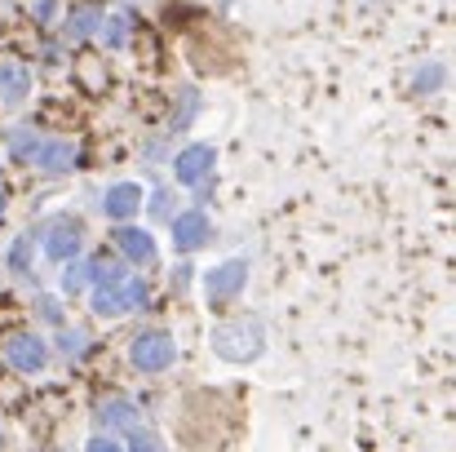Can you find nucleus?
I'll list each match as a JSON object with an SVG mask.
<instances>
[{
  "mask_svg": "<svg viewBox=\"0 0 456 452\" xmlns=\"http://www.w3.org/2000/svg\"><path fill=\"white\" fill-rule=\"evenodd\" d=\"M213 350H217V359H226V364H253L257 355H262V346H266V328H262V319H226V324H217L213 328Z\"/></svg>",
  "mask_w": 456,
  "mask_h": 452,
  "instance_id": "1",
  "label": "nucleus"
},
{
  "mask_svg": "<svg viewBox=\"0 0 456 452\" xmlns=\"http://www.w3.org/2000/svg\"><path fill=\"white\" fill-rule=\"evenodd\" d=\"M244 284H248V262L244 258H231V262H222V267H213L208 275H204V298L208 306H231V301L244 293Z\"/></svg>",
  "mask_w": 456,
  "mask_h": 452,
  "instance_id": "2",
  "label": "nucleus"
},
{
  "mask_svg": "<svg viewBox=\"0 0 456 452\" xmlns=\"http://www.w3.org/2000/svg\"><path fill=\"white\" fill-rule=\"evenodd\" d=\"M147 306V284L142 280H125V284H116V289H98L94 293V315H107V319H116V315H125V310H142Z\"/></svg>",
  "mask_w": 456,
  "mask_h": 452,
  "instance_id": "3",
  "label": "nucleus"
},
{
  "mask_svg": "<svg viewBox=\"0 0 456 452\" xmlns=\"http://www.w3.org/2000/svg\"><path fill=\"white\" fill-rule=\"evenodd\" d=\"M129 355H134L138 373H164V368H173L177 346H173L168 333H142V337H134V350Z\"/></svg>",
  "mask_w": 456,
  "mask_h": 452,
  "instance_id": "4",
  "label": "nucleus"
},
{
  "mask_svg": "<svg viewBox=\"0 0 456 452\" xmlns=\"http://www.w3.org/2000/svg\"><path fill=\"white\" fill-rule=\"evenodd\" d=\"M4 355H9V364H13L18 373H40V368L49 364V346H45L36 333H13V337L4 341Z\"/></svg>",
  "mask_w": 456,
  "mask_h": 452,
  "instance_id": "5",
  "label": "nucleus"
},
{
  "mask_svg": "<svg viewBox=\"0 0 456 452\" xmlns=\"http://www.w3.org/2000/svg\"><path fill=\"white\" fill-rule=\"evenodd\" d=\"M208 235H213V226H208V218H204L200 209L173 218V249H177V253H195V249H204Z\"/></svg>",
  "mask_w": 456,
  "mask_h": 452,
  "instance_id": "6",
  "label": "nucleus"
},
{
  "mask_svg": "<svg viewBox=\"0 0 456 452\" xmlns=\"http://www.w3.org/2000/svg\"><path fill=\"white\" fill-rule=\"evenodd\" d=\"M213 147L208 143H195V147H186L177 160H173V177L182 182V186H200L208 173H213Z\"/></svg>",
  "mask_w": 456,
  "mask_h": 452,
  "instance_id": "7",
  "label": "nucleus"
},
{
  "mask_svg": "<svg viewBox=\"0 0 456 452\" xmlns=\"http://www.w3.org/2000/svg\"><path fill=\"white\" fill-rule=\"evenodd\" d=\"M45 253H49L53 262H71V258L80 253V222H76V218H58V222L49 226V235H45Z\"/></svg>",
  "mask_w": 456,
  "mask_h": 452,
  "instance_id": "8",
  "label": "nucleus"
},
{
  "mask_svg": "<svg viewBox=\"0 0 456 452\" xmlns=\"http://www.w3.org/2000/svg\"><path fill=\"white\" fill-rule=\"evenodd\" d=\"M138 209H142V186H138V182H116V186L102 195V213L116 218V222H129Z\"/></svg>",
  "mask_w": 456,
  "mask_h": 452,
  "instance_id": "9",
  "label": "nucleus"
},
{
  "mask_svg": "<svg viewBox=\"0 0 456 452\" xmlns=\"http://www.w3.org/2000/svg\"><path fill=\"white\" fill-rule=\"evenodd\" d=\"M31 160H36L45 173H71V168H76V147H71L67 138H53V143H40Z\"/></svg>",
  "mask_w": 456,
  "mask_h": 452,
  "instance_id": "10",
  "label": "nucleus"
},
{
  "mask_svg": "<svg viewBox=\"0 0 456 452\" xmlns=\"http://www.w3.org/2000/svg\"><path fill=\"white\" fill-rule=\"evenodd\" d=\"M116 244H120V253L129 258V262H155V240L151 231H142V226H120L116 231Z\"/></svg>",
  "mask_w": 456,
  "mask_h": 452,
  "instance_id": "11",
  "label": "nucleus"
},
{
  "mask_svg": "<svg viewBox=\"0 0 456 452\" xmlns=\"http://www.w3.org/2000/svg\"><path fill=\"white\" fill-rule=\"evenodd\" d=\"M98 426H102V431H134V426H138V404H129V399H107V404H98Z\"/></svg>",
  "mask_w": 456,
  "mask_h": 452,
  "instance_id": "12",
  "label": "nucleus"
},
{
  "mask_svg": "<svg viewBox=\"0 0 456 452\" xmlns=\"http://www.w3.org/2000/svg\"><path fill=\"white\" fill-rule=\"evenodd\" d=\"M31 94V71L22 62H0V98L4 103H22Z\"/></svg>",
  "mask_w": 456,
  "mask_h": 452,
  "instance_id": "13",
  "label": "nucleus"
},
{
  "mask_svg": "<svg viewBox=\"0 0 456 452\" xmlns=\"http://www.w3.org/2000/svg\"><path fill=\"white\" fill-rule=\"evenodd\" d=\"M31 258H36V240H31V231H27V235L13 240V249H9V267H13L18 275H27V271H31Z\"/></svg>",
  "mask_w": 456,
  "mask_h": 452,
  "instance_id": "14",
  "label": "nucleus"
},
{
  "mask_svg": "<svg viewBox=\"0 0 456 452\" xmlns=\"http://www.w3.org/2000/svg\"><path fill=\"white\" fill-rule=\"evenodd\" d=\"M89 271H94V262H71L62 271V293H80L89 284Z\"/></svg>",
  "mask_w": 456,
  "mask_h": 452,
  "instance_id": "15",
  "label": "nucleus"
},
{
  "mask_svg": "<svg viewBox=\"0 0 456 452\" xmlns=\"http://www.w3.org/2000/svg\"><path fill=\"white\" fill-rule=\"evenodd\" d=\"M129 452H168V448H164V440H159V435L134 426V431H129Z\"/></svg>",
  "mask_w": 456,
  "mask_h": 452,
  "instance_id": "16",
  "label": "nucleus"
},
{
  "mask_svg": "<svg viewBox=\"0 0 456 452\" xmlns=\"http://www.w3.org/2000/svg\"><path fill=\"white\" fill-rule=\"evenodd\" d=\"M67 22H71V27H67V36H89V31H94V22H98V9H76Z\"/></svg>",
  "mask_w": 456,
  "mask_h": 452,
  "instance_id": "17",
  "label": "nucleus"
},
{
  "mask_svg": "<svg viewBox=\"0 0 456 452\" xmlns=\"http://www.w3.org/2000/svg\"><path fill=\"white\" fill-rule=\"evenodd\" d=\"M125 36H129V18H111V22H107V31H102V40H107L111 49H120V45H125Z\"/></svg>",
  "mask_w": 456,
  "mask_h": 452,
  "instance_id": "18",
  "label": "nucleus"
},
{
  "mask_svg": "<svg viewBox=\"0 0 456 452\" xmlns=\"http://www.w3.org/2000/svg\"><path fill=\"white\" fill-rule=\"evenodd\" d=\"M36 147H40V138H36V134H27V129H22V134H13V155H18V160H31Z\"/></svg>",
  "mask_w": 456,
  "mask_h": 452,
  "instance_id": "19",
  "label": "nucleus"
},
{
  "mask_svg": "<svg viewBox=\"0 0 456 452\" xmlns=\"http://www.w3.org/2000/svg\"><path fill=\"white\" fill-rule=\"evenodd\" d=\"M191 111H195V94H191V89H182V111H177V120H173V134L191 120Z\"/></svg>",
  "mask_w": 456,
  "mask_h": 452,
  "instance_id": "20",
  "label": "nucleus"
},
{
  "mask_svg": "<svg viewBox=\"0 0 456 452\" xmlns=\"http://www.w3.org/2000/svg\"><path fill=\"white\" fill-rule=\"evenodd\" d=\"M168 200H173V191H155V204H151L155 218H173V204Z\"/></svg>",
  "mask_w": 456,
  "mask_h": 452,
  "instance_id": "21",
  "label": "nucleus"
},
{
  "mask_svg": "<svg viewBox=\"0 0 456 452\" xmlns=\"http://www.w3.org/2000/svg\"><path fill=\"white\" fill-rule=\"evenodd\" d=\"M85 350V333H62V355H80Z\"/></svg>",
  "mask_w": 456,
  "mask_h": 452,
  "instance_id": "22",
  "label": "nucleus"
},
{
  "mask_svg": "<svg viewBox=\"0 0 456 452\" xmlns=\"http://www.w3.org/2000/svg\"><path fill=\"white\" fill-rule=\"evenodd\" d=\"M85 452H125V448H120L116 440H107V435H94V440H89V448H85Z\"/></svg>",
  "mask_w": 456,
  "mask_h": 452,
  "instance_id": "23",
  "label": "nucleus"
},
{
  "mask_svg": "<svg viewBox=\"0 0 456 452\" xmlns=\"http://www.w3.org/2000/svg\"><path fill=\"white\" fill-rule=\"evenodd\" d=\"M53 9H58V0H36V18H40V22H49Z\"/></svg>",
  "mask_w": 456,
  "mask_h": 452,
  "instance_id": "24",
  "label": "nucleus"
},
{
  "mask_svg": "<svg viewBox=\"0 0 456 452\" xmlns=\"http://www.w3.org/2000/svg\"><path fill=\"white\" fill-rule=\"evenodd\" d=\"M0 213H4V200H0Z\"/></svg>",
  "mask_w": 456,
  "mask_h": 452,
  "instance_id": "25",
  "label": "nucleus"
}]
</instances>
